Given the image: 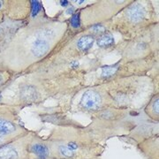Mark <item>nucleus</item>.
<instances>
[{
	"label": "nucleus",
	"mask_w": 159,
	"mask_h": 159,
	"mask_svg": "<svg viewBox=\"0 0 159 159\" xmlns=\"http://www.w3.org/2000/svg\"><path fill=\"white\" fill-rule=\"evenodd\" d=\"M34 132H29L0 147V159H28L27 148Z\"/></svg>",
	"instance_id": "6e6552de"
},
{
	"label": "nucleus",
	"mask_w": 159,
	"mask_h": 159,
	"mask_svg": "<svg viewBox=\"0 0 159 159\" xmlns=\"http://www.w3.org/2000/svg\"><path fill=\"white\" fill-rule=\"evenodd\" d=\"M2 6H3V2H2V1H0V8L2 7Z\"/></svg>",
	"instance_id": "2eb2a0df"
},
{
	"label": "nucleus",
	"mask_w": 159,
	"mask_h": 159,
	"mask_svg": "<svg viewBox=\"0 0 159 159\" xmlns=\"http://www.w3.org/2000/svg\"><path fill=\"white\" fill-rule=\"evenodd\" d=\"M30 3H31V15L32 17L34 18L38 15V13L43 9V6L39 1H30Z\"/></svg>",
	"instance_id": "4468645a"
},
{
	"label": "nucleus",
	"mask_w": 159,
	"mask_h": 159,
	"mask_svg": "<svg viewBox=\"0 0 159 159\" xmlns=\"http://www.w3.org/2000/svg\"><path fill=\"white\" fill-rule=\"evenodd\" d=\"M128 111L124 109L106 107L92 114L91 123L84 127L97 142L102 143L127 130V123L125 120Z\"/></svg>",
	"instance_id": "20e7f679"
},
{
	"label": "nucleus",
	"mask_w": 159,
	"mask_h": 159,
	"mask_svg": "<svg viewBox=\"0 0 159 159\" xmlns=\"http://www.w3.org/2000/svg\"><path fill=\"white\" fill-rule=\"evenodd\" d=\"M157 59L158 54L140 59H121L119 62L114 65L102 67V73L99 76L98 81L93 85L101 84L111 80L119 78L135 75H146L155 68Z\"/></svg>",
	"instance_id": "423d86ee"
},
{
	"label": "nucleus",
	"mask_w": 159,
	"mask_h": 159,
	"mask_svg": "<svg viewBox=\"0 0 159 159\" xmlns=\"http://www.w3.org/2000/svg\"><path fill=\"white\" fill-rule=\"evenodd\" d=\"M0 96H1V94H0Z\"/></svg>",
	"instance_id": "dca6fc26"
},
{
	"label": "nucleus",
	"mask_w": 159,
	"mask_h": 159,
	"mask_svg": "<svg viewBox=\"0 0 159 159\" xmlns=\"http://www.w3.org/2000/svg\"><path fill=\"white\" fill-rule=\"evenodd\" d=\"M27 153L28 159H51L50 145L47 139H43L34 133L28 144Z\"/></svg>",
	"instance_id": "9d476101"
},
{
	"label": "nucleus",
	"mask_w": 159,
	"mask_h": 159,
	"mask_svg": "<svg viewBox=\"0 0 159 159\" xmlns=\"http://www.w3.org/2000/svg\"><path fill=\"white\" fill-rule=\"evenodd\" d=\"M138 148L148 159H158V136L147 138L138 143Z\"/></svg>",
	"instance_id": "9b49d317"
},
{
	"label": "nucleus",
	"mask_w": 159,
	"mask_h": 159,
	"mask_svg": "<svg viewBox=\"0 0 159 159\" xmlns=\"http://www.w3.org/2000/svg\"><path fill=\"white\" fill-rule=\"evenodd\" d=\"M130 1H98L80 9L81 29L105 24L116 16Z\"/></svg>",
	"instance_id": "0eeeda50"
},
{
	"label": "nucleus",
	"mask_w": 159,
	"mask_h": 159,
	"mask_svg": "<svg viewBox=\"0 0 159 159\" xmlns=\"http://www.w3.org/2000/svg\"><path fill=\"white\" fill-rule=\"evenodd\" d=\"M144 111L146 115L153 121H158L159 119V97L158 92L156 93L146 104Z\"/></svg>",
	"instance_id": "f8f14e48"
},
{
	"label": "nucleus",
	"mask_w": 159,
	"mask_h": 159,
	"mask_svg": "<svg viewBox=\"0 0 159 159\" xmlns=\"http://www.w3.org/2000/svg\"><path fill=\"white\" fill-rule=\"evenodd\" d=\"M157 23V16L150 1H130L104 26L109 31H116L124 40H128Z\"/></svg>",
	"instance_id": "7ed1b4c3"
},
{
	"label": "nucleus",
	"mask_w": 159,
	"mask_h": 159,
	"mask_svg": "<svg viewBox=\"0 0 159 159\" xmlns=\"http://www.w3.org/2000/svg\"><path fill=\"white\" fill-rule=\"evenodd\" d=\"M96 42L97 43L98 47L102 49H110V48H113V46H115L113 35L109 30H105L100 34H98L96 38Z\"/></svg>",
	"instance_id": "ddd939ff"
},
{
	"label": "nucleus",
	"mask_w": 159,
	"mask_h": 159,
	"mask_svg": "<svg viewBox=\"0 0 159 159\" xmlns=\"http://www.w3.org/2000/svg\"><path fill=\"white\" fill-rule=\"evenodd\" d=\"M47 141L51 159H102L105 150L102 143L97 142L79 123L57 125Z\"/></svg>",
	"instance_id": "f257e3e1"
},
{
	"label": "nucleus",
	"mask_w": 159,
	"mask_h": 159,
	"mask_svg": "<svg viewBox=\"0 0 159 159\" xmlns=\"http://www.w3.org/2000/svg\"><path fill=\"white\" fill-rule=\"evenodd\" d=\"M15 116L10 111H0V134L6 136L20 137L28 134Z\"/></svg>",
	"instance_id": "1a4fd4ad"
},
{
	"label": "nucleus",
	"mask_w": 159,
	"mask_h": 159,
	"mask_svg": "<svg viewBox=\"0 0 159 159\" xmlns=\"http://www.w3.org/2000/svg\"><path fill=\"white\" fill-rule=\"evenodd\" d=\"M116 108L130 111L146 105L156 93V80L150 75H135L101 83Z\"/></svg>",
	"instance_id": "f03ea898"
},
{
	"label": "nucleus",
	"mask_w": 159,
	"mask_h": 159,
	"mask_svg": "<svg viewBox=\"0 0 159 159\" xmlns=\"http://www.w3.org/2000/svg\"><path fill=\"white\" fill-rule=\"evenodd\" d=\"M122 59H140L158 54V23L116 46Z\"/></svg>",
	"instance_id": "39448f33"
}]
</instances>
